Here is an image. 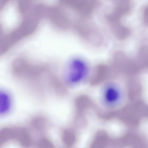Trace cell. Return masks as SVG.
<instances>
[{
    "instance_id": "6da1fadb",
    "label": "cell",
    "mask_w": 148,
    "mask_h": 148,
    "mask_svg": "<svg viewBox=\"0 0 148 148\" xmlns=\"http://www.w3.org/2000/svg\"><path fill=\"white\" fill-rule=\"evenodd\" d=\"M129 0H119L113 4L110 11L106 15L109 22L121 21L122 18L129 14L132 11L133 5Z\"/></svg>"
},
{
    "instance_id": "7a4b0ae2",
    "label": "cell",
    "mask_w": 148,
    "mask_h": 148,
    "mask_svg": "<svg viewBox=\"0 0 148 148\" xmlns=\"http://www.w3.org/2000/svg\"><path fill=\"white\" fill-rule=\"evenodd\" d=\"M87 71L85 63L81 60L75 59L70 64L69 79L72 83L79 82L85 77Z\"/></svg>"
},
{
    "instance_id": "3957f363",
    "label": "cell",
    "mask_w": 148,
    "mask_h": 148,
    "mask_svg": "<svg viewBox=\"0 0 148 148\" xmlns=\"http://www.w3.org/2000/svg\"><path fill=\"white\" fill-rule=\"evenodd\" d=\"M111 31L114 37L120 40L126 39L131 33L130 28L121 21L108 22Z\"/></svg>"
},
{
    "instance_id": "277c9868",
    "label": "cell",
    "mask_w": 148,
    "mask_h": 148,
    "mask_svg": "<svg viewBox=\"0 0 148 148\" xmlns=\"http://www.w3.org/2000/svg\"><path fill=\"white\" fill-rule=\"evenodd\" d=\"M32 69L22 59L18 58L12 63V70L14 74L19 77H29Z\"/></svg>"
},
{
    "instance_id": "5b68a950",
    "label": "cell",
    "mask_w": 148,
    "mask_h": 148,
    "mask_svg": "<svg viewBox=\"0 0 148 148\" xmlns=\"http://www.w3.org/2000/svg\"><path fill=\"white\" fill-rule=\"evenodd\" d=\"M14 138L20 145L25 148L29 147L30 145L31 140L26 131L23 128L14 129Z\"/></svg>"
},
{
    "instance_id": "8992f818",
    "label": "cell",
    "mask_w": 148,
    "mask_h": 148,
    "mask_svg": "<svg viewBox=\"0 0 148 148\" xmlns=\"http://www.w3.org/2000/svg\"><path fill=\"white\" fill-rule=\"evenodd\" d=\"M104 98L107 102L110 104L114 103L118 101L120 94L117 89L114 87L110 86L105 91Z\"/></svg>"
},
{
    "instance_id": "52a82bcc",
    "label": "cell",
    "mask_w": 148,
    "mask_h": 148,
    "mask_svg": "<svg viewBox=\"0 0 148 148\" xmlns=\"http://www.w3.org/2000/svg\"><path fill=\"white\" fill-rule=\"evenodd\" d=\"M10 106L9 96L4 92L0 91V114L7 112L9 110Z\"/></svg>"
},
{
    "instance_id": "ba28073f",
    "label": "cell",
    "mask_w": 148,
    "mask_h": 148,
    "mask_svg": "<svg viewBox=\"0 0 148 148\" xmlns=\"http://www.w3.org/2000/svg\"><path fill=\"white\" fill-rule=\"evenodd\" d=\"M14 129L9 128L3 129L0 130V145L11 139H14Z\"/></svg>"
},
{
    "instance_id": "9c48e42d",
    "label": "cell",
    "mask_w": 148,
    "mask_h": 148,
    "mask_svg": "<svg viewBox=\"0 0 148 148\" xmlns=\"http://www.w3.org/2000/svg\"><path fill=\"white\" fill-rule=\"evenodd\" d=\"M75 139V136L72 132L67 130L64 132L63 140L66 145L69 146L72 145L74 143Z\"/></svg>"
},
{
    "instance_id": "30bf717a",
    "label": "cell",
    "mask_w": 148,
    "mask_h": 148,
    "mask_svg": "<svg viewBox=\"0 0 148 148\" xmlns=\"http://www.w3.org/2000/svg\"><path fill=\"white\" fill-rule=\"evenodd\" d=\"M141 20L145 25L148 24V7L147 5H145L141 11Z\"/></svg>"
},
{
    "instance_id": "8fae6325",
    "label": "cell",
    "mask_w": 148,
    "mask_h": 148,
    "mask_svg": "<svg viewBox=\"0 0 148 148\" xmlns=\"http://www.w3.org/2000/svg\"><path fill=\"white\" fill-rule=\"evenodd\" d=\"M39 145L40 148H53L52 143L48 139H43L39 142Z\"/></svg>"
}]
</instances>
